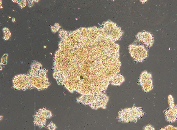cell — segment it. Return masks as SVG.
Segmentation results:
<instances>
[{"mask_svg": "<svg viewBox=\"0 0 177 130\" xmlns=\"http://www.w3.org/2000/svg\"><path fill=\"white\" fill-rule=\"evenodd\" d=\"M59 53V81L71 92H101L120 71L121 63L113 43L99 33H73L62 44Z\"/></svg>", "mask_w": 177, "mask_h": 130, "instance_id": "1", "label": "cell"}, {"mask_svg": "<svg viewBox=\"0 0 177 130\" xmlns=\"http://www.w3.org/2000/svg\"><path fill=\"white\" fill-rule=\"evenodd\" d=\"M145 114L142 107H136L134 104L132 107L125 108L119 111L118 118L122 123H136Z\"/></svg>", "mask_w": 177, "mask_h": 130, "instance_id": "2", "label": "cell"}, {"mask_svg": "<svg viewBox=\"0 0 177 130\" xmlns=\"http://www.w3.org/2000/svg\"><path fill=\"white\" fill-rule=\"evenodd\" d=\"M129 53L135 60L141 62L148 56V52L143 45L130 44L129 46Z\"/></svg>", "mask_w": 177, "mask_h": 130, "instance_id": "3", "label": "cell"}, {"mask_svg": "<svg viewBox=\"0 0 177 130\" xmlns=\"http://www.w3.org/2000/svg\"><path fill=\"white\" fill-rule=\"evenodd\" d=\"M152 78V73L146 70L142 72L140 76L137 84L145 93L151 91L153 88Z\"/></svg>", "mask_w": 177, "mask_h": 130, "instance_id": "4", "label": "cell"}, {"mask_svg": "<svg viewBox=\"0 0 177 130\" xmlns=\"http://www.w3.org/2000/svg\"><path fill=\"white\" fill-rule=\"evenodd\" d=\"M135 36L137 40L145 44L147 48L151 47L154 43V36L149 32L143 31L138 32Z\"/></svg>", "mask_w": 177, "mask_h": 130, "instance_id": "5", "label": "cell"}, {"mask_svg": "<svg viewBox=\"0 0 177 130\" xmlns=\"http://www.w3.org/2000/svg\"><path fill=\"white\" fill-rule=\"evenodd\" d=\"M166 121L171 123L175 122L177 119V113L170 107H168L164 112Z\"/></svg>", "mask_w": 177, "mask_h": 130, "instance_id": "6", "label": "cell"}, {"mask_svg": "<svg viewBox=\"0 0 177 130\" xmlns=\"http://www.w3.org/2000/svg\"><path fill=\"white\" fill-rule=\"evenodd\" d=\"M125 81L124 76L121 74H118L114 76L111 79L110 82L113 85H120Z\"/></svg>", "mask_w": 177, "mask_h": 130, "instance_id": "7", "label": "cell"}, {"mask_svg": "<svg viewBox=\"0 0 177 130\" xmlns=\"http://www.w3.org/2000/svg\"><path fill=\"white\" fill-rule=\"evenodd\" d=\"M168 104L170 108L177 113V105H175L174 104L173 97L170 94L168 96Z\"/></svg>", "mask_w": 177, "mask_h": 130, "instance_id": "8", "label": "cell"}, {"mask_svg": "<svg viewBox=\"0 0 177 130\" xmlns=\"http://www.w3.org/2000/svg\"><path fill=\"white\" fill-rule=\"evenodd\" d=\"M177 127H174L172 125H168L163 128H161L160 130H177Z\"/></svg>", "mask_w": 177, "mask_h": 130, "instance_id": "9", "label": "cell"}, {"mask_svg": "<svg viewBox=\"0 0 177 130\" xmlns=\"http://www.w3.org/2000/svg\"><path fill=\"white\" fill-rule=\"evenodd\" d=\"M143 129L144 130H154L155 128L151 124H148L143 127Z\"/></svg>", "mask_w": 177, "mask_h": 130, "instance_id": "10", "label": "cell"}, {"mask_svg": "<svg viewBox=\"0 0 177 130\" xmlns=\"http://www.w3.org/2000/svg\"><path fill=\"white\" fill-rule=\"evenodd\" d=\"M60 36L62 39H64L66 37L67 34L65 32H61L60 33Z\"/></svg>", "mask_w": 177, "mask_h": 130, "instance_id": "11", "label": "cell"}]
</instances>
